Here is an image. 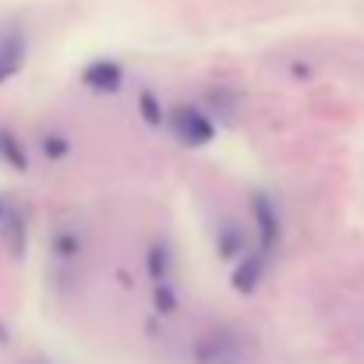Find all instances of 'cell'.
<instances>
[{
	"label": "cell",
	"mask_w": 364,
	"mask_h": 364,
	"mask_svg": "<svg viewBox=\"0 0 364 364\" xmlns=\"http://www.w3.org/2000/svg\"><path fill=\"white\" fill-rule=\"evenodd\" d=\"M4 213H7V209H4V202H0V220H4Z\"/></svg>",
	"instance_id": "cell-13"
},
{
	"label": "cell",
	"mask_w": 364,
	"mask_h": 364,
	"mask_svg": "<svg viewBox=\"0 0 364 364\" xmlns=\"http://www.w3.org/2000/svg\"><path fill=\"white\" fill-rule=\"evenodd\" d=\"M170 124V131L177 134V141H184V145H191V149H198V145H209L213 138H216V124L209 121L198 107H173V114L166 117Z\"/></svg>",
	"instance_id": "cell-1"
},
{
	"label": "cell",
	"mask_w": 364,
	"mask_h": 364,
	"mask_svg": "<svg viewBox=\"0 0 364 364\" xmlns=\"http://www.w3.org/2000/svg\"><path fill=\"white\" fill-rule=\"evenodd\" d=\"M241 247H244L241 230H237V227H223V234H220V255H223V258H234Z\"/></svg>",
	"instance_id": "cell-12"
},
{
	"label": "cell",
	"mask_w": 364,
	"mask_h": 364,
	"mask_svg": "<svg viewBox=\"0 0 364 364\" xmlns=\"http://www.w3.org/2000/svg\"><path fill=\"white\" fill-rule=\"evenodd\" d=\"M138 114H141L145 127H152V131H159L166 124V110H163V103H159V96L152 89H141L138 92Z\"/></svg>",
	"instance_id": "cell-6"
},
{
	"label": "cell",
	"mask_w": 364,
	"mask_h": 364,
	"mask_svg": "<svg viewBox=\"0 0 364 364\" xmlns=\"http://www.w3.org/2000/svg\"><path fill=\"white\" fill-rule=\"evenodd\" d=\"M68 152H71V141H68L60 131H50V134L43 138V156H46V159H64Z\"/></svg>",
	"instance_id": "cell-11"
},
{
	"label": "cell",
	"mask_w": 364,
	"mask_h": 364,
	"mask_svg": "<svg viewBox=\"0 0 364 364\" xmlns=\"http://www.w3.org/2000/svg\"><path fill=\"white\" fill-rule=\"evenodd\" d=\"M25 68V32L18 25H7L0 32V82L14 78Z\"/></svg>",
	"instance_id": "cell-3"
},
{
	"label": "cell",
	"mask_w": 364,
	"mask_h": 364,
	"mask_svg": "<svg viewBox=\"0 0 364 364\" xmlns=\"http://www.w3.org/2000/svg\"><path fill=\"white\" fill-rule=\"evenodd\" d=\"M251 213H255V227H258V251H265V255H272L276 251V244H279V216H276V205L258 191L255 198H251Z\"/></svg>",
	"instance_id": "cell-2"
},
{
	"label": "cell",
	"mask_w": 364,
	"mask_h": 364,
	"mask_svg": "<svg viewBox=\"0 0 364 364\" xmlns=\"http://www.w3.org/2000/svg\"><path fill=\"white\" fill-rule=\"evenodd\" d=\"M0 159H4L7 166H14V170H25V166H28V156H25L21 141H18L14 131H7V127H0Z\"/></svg>",
	"instance_id": "cell-8"
},
{
	"label": "cell",
	"mask_w": 364,
	"mask_h": 364,
	"mask_svg": "<svg viewBox=\"0 0 364 364\" xmlns=\"http://www.w3.org/2000/svg\"><path fill=\"white\" fill-rule=\"evenodd\" d=\"M170 272H173V251H170V244L156 241L149 247V276L156 283H163V279H170Z\"/></svg>",
	"instance_id": "cell-7"
},
{
	"label": "cell",
	"mask_w": 364,
	"mask_h": 364,
	"mask_svg": "<svg viewBox=\"0 0 364 364\" xmlns=\"http://www.w3.org/2000/svg\"><path fill=\"white\" fill-rule=\"evenodd\" d=\"M152 304H156V311H163V315H173V311H177V290L170 287V279H163V283H156V294H152Z\"/></svg>",
	"instance_id": "cell-9"
},
{
	"label": "cell",
	"mask_w": 364,
	"mask_h": 364,
	"mask_svg": "<svg viewBox=\"0 0 364 364\" xmlns=\"http://www.w3.org/2000/svg\"><path fill=\"white\" fill-rule=\"evenodd\" d=\"M53 255H57V258H78V255H82V237H78L75 230L57 234V241H53Z\"/></svg>",
	"instance_id": "cell-10"
},
{
	"label": "cell",
	"mask_w": 364,
	"mask_h": 364,
	"mask_svg": "<svg viewBox=\"0 0 364 364\" xmlns=\"http://www.w3.org/2000/svg\"><path fill=\"white\" fill-rule=\"evenodd\" d=\"M82 85L92 89V92H117L124 85V68L117 60H92L85 71H82Z\"/></svg>",
	"instance_id": "cell-4"
},
{
	"label": "cell",
	"mask_w": 364,
	"mask_h": 364,
	"mask_svg": "<svg viewBox=\"0 0 364 364\" xmlns=\"http://www.w3.org/2000/svg\"><path fill=\"white\" fill-rule=\"evenodd\" d=\"M265 262H269L265 251H251L247 258H241V265H237L234 276H230V283H234L237 294H255V290H258V283H262V276H265Z\"/></svg>",
	"instance_id": "cell-5"
}]
</instances>
